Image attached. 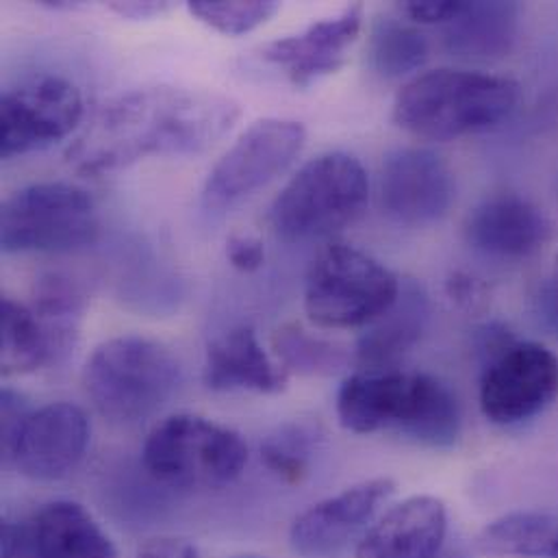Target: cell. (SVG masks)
<instances>
[{"label": "cell", "instance_id": "cell-1", "mask_svg": "<svg viewBox=\"0 0 558 558\" xmlns=\"http://www.w3.org/2000/svg\"><path fill=\"white\" fill-rule=\"evenodd\" d=\"M240 105L209 89L142 87L100 105L65 150L85 174H107L146 157L198 155L240 120Z\"/></svg>", "mask_w": 558, "mask_h": 558}, {"label": "cell", "instance_id": "cell-2", "mask_svg": "<svg viewBox=\"0 0 558 558\" xmlns=\"http://www.w3.org/2000/svg\"><path fill=\"white\" fill-rule=\"evenodd\" d=\"M520 96V83L509 76L441 68L417 74L398 92L393 120L415 137L448 142L509 120Z\"/></svg>", "mask_w": 558, "mask_h": 558}, {"label": "cell", "instance_id": "cell-3", "mask_svg": "<svg viewBox=\"0 0 558 558\" xmlns=\"http://www.w3.org/2000/svg\"><path fill=\"white\" fill-rule=\"evenodd\" d=\"M181 380L183 369L170 348L140 335L100 343L83 372L92 404L116 424L150 420L172 400Z\"/></svg>", "mask_w": 558, "mask_h": 558}, {"label": "cell", "instance_id": "cell-4", "mask_svg": "<svg viewBox=\"0 0 558 558\" xmlns=\"http://www.w3.org/2000/svg\"><path fill=\"white\" fill-rule=\"evenodd\" d=\"M369 198L361 161L328 153L308 161L282 187L270 209L275 233L284 242L324 240L356 222Z\"/></svg>", "mask_w": 558, "mask_h": 558}, {"label": "cell", "instance_id": "cell-5", "mask_svg": "<svg viewBox=\"0 0 558 558\" xmlns=\"http://www.w3.org/2000/svg\"><path fill=\"white\" fill-rule=\"evenodd\" d=\"M142 459L148 474L161 485L220 489L242 476L248 463V446L229 426L179 413L153 428Z\"/></svg>", "mask_w": 558, "mask_h": 558}, {"label": "cell", "instance_id": "cell-6", "mask_svg": "<svg viewBox=\"0 0 558 558\" xmlns=\"http://www.w3.org/2000/svg\"><path fill=\"white\" fill-rule=\"evenodd\" d=\"M400 279L367 253L332 242L308 266L304 311L319 328H361L396 302Z\"/></svg>", "mask_w": 558, "mask_h": 558}, {"label": "cell", "instance_id": "cell-7", "mask_svg": "<svg viewBox=\"0 0 558 558\" xmlns=\"http://www.w3.org/2000/svg\"><path fill=\"white\" fill-rule=\"evenodd\" d=\"M94 198L72 183H35L11 194L0 214L4 253H72L96 242Z\"/></svg>", "mask_w": 558, "mask_h": 558}, {"label": "cell", "instance_id": "cell-8", "mask_svg": "<svg viewBox=\"0 0 558 558\" xmlns=\"http://www.w3.org/2000/svg\"><path fill=\"white\" fill-rule=\"evenodd\" d=\"M304 140V126L295 120L266 118L248 126L209 172L203 192L207 207H231L270 185L295 161Z\"/></svg>", "mask_w": 558, "mask_h": 558}, {"label": "cell", "instance_id": "cell-9", "mask_svg": "<svg viewBox=\"0 0 558 558\" xmlns=\"http://www.w3.org/2000/svg\"><path fill=\"white\" fill-rule=\"evenodd\" d=\"M558 396V359L535 341H513L489 359L481 378L483 415L518 426L544 413Z\"/></svg>", "mask_w": 558, "mask_h": 558}, {"label": "cell", "instance_id": "cell-10", "mask_svg": "<svg viewBox=\"0 0 558 558\" xmlns=\"http://www.w3.org/2000/svg\"><path fill=\"white\" fill-rule=\"evenodd\" d=\"M83 118V98L74 83L44 74L0 100V153L4 159L48 148L68 137Z\"/></svg>", "mask_w": 558, "mask_h": 558}, {"label": "cell", "instance_id": "cell-11", "mask_svg": "<svg viewBox=\"0 0 558 558\" xmlns=\"http://www.w3.org/2000/svg\"><path fill=\"white\" fill-rule=\"evenodd\" d=\"M92 426L85 411L70 402L31 411L4 457L15 470L37 483L68 478L85 459Z\"/></svg>", "mask_w": 558, "mask_h": 558}, {"label": "cell", "instance_id": "cell-12", "mask_svg": "<svg viewBox=\"0 0 558 558\" xmlns=\"http://www.w3.org/2000/svg\"><path fill=\"white\" fill-rule=\"evenodd\" d=\"M457 196L450 166L428 148H398L380 170L383 211L407 227H426L441 220Z\"/></svg>", "mask_w": 558, "mask_h": 558}, {"label": "cell", "instance_id": "cell-13", "mask_svg": "<svg viewBox=\"0 0 558 558\" xmlns=\"http://www.w3.org/2000/svg\"><path fill=\"white\" fill-rule=\"evenodd\" d=\"M393 492L391 478H372L308 507L291 524V550L302 558L343 555Z\"/></svg>", "mask_w": 558, "mask_h": 558}, {"label": "cell", "instance_id": "cell-14", "mask_svg": "<svg viewBox=\"0 0 558 558\" xmlns=\"http://www.w3.org/2000/svg\"><path fill=\"white\" fill-rule=\"evenodd\" d=\"M363 26V7L350 4L330 17L311 22L295 35L279 37L262 48V57L275 63L300 89L335 74L348 57Z\"/></svg>", "mask_w": 558, "mask_h": 558}, {"label": "cell", "instance_id": "cell-15", "mask_svg": "<svg viewBox=\"0 0 558 558\" xmlns=\"http://www.w3.org/2000/svg\"><path fill=\"white\" fill-rule=\"evenodd\" d=\"M465 242L496 259H529L553 238L546 214L520 194H494L481 201L465 218Z\"/></svg>", "mask_w": 558, "mask_h": 558}, {"label": "cell", "instance_id": "cell-16", "mask_svg": "<svg viewBox=\"0 0 558 558\" xmlns=\"http://www.w3.org/2000/svg\"><path fill=\"white\" fill-rule=\"evenodd\" d=\"M446 535V505L435 496H413L389 509L361 537L354 558H437Z\"/></svg>", "mask_w": 558, "mask_h": 558}, {"label": "cell", "instance_id": "cell-17", "mask_svg": "<svg viewBox=\"0 0 558 558\" xmlns=\"http://www.w3.org/2000/svg\"><path fill=\"white\" fill-rule=\"evenodd\" d=\"M289 374L272 363L251 326H238L207 348L203 380L211 391L280 393Z\"/></svg>", "mask_w": 558, "mask_h": 558}, {"label": "cell", "instance_id": "cell-18", "mask_svg": "<svg viewBox=\"0 0 558 558\" xmlns=\"http://www.w3.org/2000/svg\"><path fill=\"white\" fill-rule=\"evenodd\" d=\"M428 295L415 280H402L396 302L359 337L354 356L367 372L396 369L393 365L415 348L428 324Z\"/></svg>", "mask_w": 558, "mask_h": 558}, {"label": "cell", "instance_id": "cell-19", "mask_svg": "<svg viewBox=\"0 0 558 558\" xmlns=\"http://www.w3.org/2000/svg\"><path fill=\"white\" fill-rule=\"evenodd\" d=\"M518 33L520 4L463 2V9L444 28V46L459 59L494 61L513 50Z\"/></svg>", "mask_w": 558, "mask_h": 558}, {"label": "cell", "instance_id": "cell-20", "mask_svg": "<svg viewBox=\"0 0 558 558\" xmlns=\"http://www.w3.org/2000/svg\"><path fill=\"white\" fill-rule=\"evenodd\" d=\"M409 372L361 369L343 380L337 393L339 424L356 435H369L378 430H393L404 393Z\"/></svg>", "mask_w": 558, "mask_h": 558}, {"label": "cell", "instance_id": "cell-21", "mask_svg": "<svg viewBox=\"0 0 558 558\" xmlns=\"http://www.w3.org/2000/svg\"><path fill=\"white\" fill-rule=\"evenodd\" d=\"M28 524L37 558H118L109 535L78 502L44 505Z\"/></svg>", "mask_w": 558, "mask_h": 558}, {"label": "cell", "instance_id": "cell-22", "mask_svg": "<svg viewBox=\"0 0 558 558\" xmlns=\"http://www.w3.org/2000/svg\"><path fill=\"white\" fill-rule=\"evenodd\" d=\"M393 430L426 448H452L461 435L457 396L439 378L409 372L402 413Z\"/></svg>", "mask_w": 558, "mask_h": 558}, {"label": "cell", "instance_id": "cell-23", "mask_svg": "<svg viewBox=\"0 0 558 558\" xmlns=\"http://www.w3.org/2000/svg\"><path fill=\"white\" fill-rule=\"evenodd\" d=\"M28 306L48 332L52 363L65 361L76 345L78 322L85 311L81 282L63 272H46L35 280Z\"/></svg>", "mask_w": 558, "mask_h": 558}, {"label": "cell", "instance_id": "cell-24", "mask_svg": "<svg viewBox=\"0 0 558 558\" xmlns=\"http://www.w3.org/2000/svg\"><path fill=\"white\" fill-rule=\"evenodd\" d=\"M476 546L483 555L507 558H558V515L513 511L487 524Z\"/></svg>", "mask_w": 558, "mask_h": 558}, {"label": "cell", "instance_id": "cell-25", "mask_svg": "<svg viewBox=\"0 0 558 558\" xmlns=\"http://www.w3.org/2000/svg\"><path fill=\"white\" fill-rule=\"evenodd\" d=\"M52 365V348L46 328L28 304L2 300L0 367L4 376H17Z\"/></svg>", "mask_w": 558, "mask_h": 558}, {"label": "cell", "instance_id": "cell-26", "mask_svg": "<svg viewBox=\"0 0 558 558\" xmlns=\"http://www.w3.org/2000/svg\"><path fill=\"white\" fill-rule=\"evenodd\" d=\"M428 52L426 35L400 20H380L372 31L369 59L374 70L387 78H400L420 70Z\"/></svg>", "mask_w": 558, "mask_h": 558}, {"label": "cell", "instance_id": "cell-27", "mask_svg": "<svg viewBox=\"0 0 558 558\" xmlns=\"http://www.w3.org/2000/svg\"><path fill=\"white\" fill-rule=\"evenodd\" d=\"M275 350L280 359V367L289 374L304 376H330L345 367L348 352L322 337L311 335L298 324H282L275 332Z\"/></svg>", "mask_w": 558, "mask_h": 558}, {"label": "cell", "instance_id": "cell-28", "mask_svg": "<svg viewBox=\"0 0 558 558\" xmlns=\"http://www.w3.org/2000/svg\"><path fill=\"white\" fill-rule=\"evenodd\" d=\"M322 433L306 422L282 424L262 444V461L289 485H298L311 470V461L319 448Z\"/></svg>", "mask_w": 558, "mask_h": 558}, {"label": "cell", "instance_id": "cell-29", "mask_svg": "<svg viewBox=\"0 0 558 558\" xmlns=\"http://www.w3.org/2000/svg\"><path fill=\"white\" fill-rule=\"evenodd\" d=\"M187 7L192 15L225 35L251 33L266 24L280 9L277 0H194Z\"/></svg>", "mask_w": 558, "mask_h": 558}, {"label": "cell", "instance_id": "cell-30", "mask_svg": "<svg viewBox=\"0 0 558 558\" xmlns=\"http://www.w3.org/2000/svg\"><path fill=\"white\" fill-rule=\"evenodd\" d=\"M229 264L240 272H257L266 264V246L253 235H231L227 240Z\"/></svg>", "mask_w": 558, "mask_h": 558}, {"label": "cell", "instance_id": "cell-31", "mask_svg": "<svg viewBox=\"0 0 558 558\" xmlns=\"http://www.w3.org/2000/svg\"><path fill=\"white\" fill-rule=\"evenodd\" d=\"M446 293L463 311H481L487 302L485 284L465 272L450 275V279L446 280Z\"/></svg>", "mask_w": 558, "mask_h": 558}, {"label": "cell", "instance_id": "cell-32", "mask_svg": "<svg viewBox=\"0 0 558 558\" xmlns=\"http://www.w3.org/2000/svg\"><path fill=\"white\" fill-rule=\"evenodd\" d=\"M0 402H2V452H7L13 444V439L17 437L20 428L24 426L26 417L31 415V411H28V404L22 398V393H17L9 387L2 389Z\"/></svg>", "mask_w": 558, "mask_h": 558}, {"label": "cell", "instance_id": "cell-33", "mask_svg": "<svg viewBox=\"0 0 558 558\" xmlns=\"http://www.w3.org/2000/svg\"><path fill=\"white\" fill-rule=\"evenodd\" d=\"M461 9L463 2L454 0H409L402 4V11L420 24H448Z\"/></svg>", "mask_w": 558, "mask_h": 558}, {"label": "cell", "instance_id": "cell-34", "mask_svg": "<svg viewBox=\"0 0 558 558\" xmlns=\"http://www.w3.org/2000/svg\"><path fill=\"white\" fill-rule=\"evenodd\" d=\"M2 558H37L28 522H4L0 533Z\"/></svg>", "mask_w": 558, "mask_h": 558}, {"label": "cell", "instance_id": "cell-35", "mask_svg": "<svg viewBox=\"0 0 558 558\" xmlns=\"http://www.w3.org/2000/svg\"><path fill=\"white\" fill-rule=\"evenodd\" d=\"M137 558H201V553L181 537H153L137 548Z\"/></svg>", "mask_w": 558, "mask_h": 558}, {"label": "cell", "instance_id": "cell-36", "mask_svg": "<svg viewBox=\"0 0 558 558\" xmlns=\"http://www.w3.org/2000/svg\"><path fill=\"white\" fill-rule=\"evenodd\" d=\"M535 308L539 322L558 335V257L535 295Z\"/></svg>", "mask_w": 558, "mask_h": 558}, {"label": "cell", "instance_id": "cell-37", "mask_svg": "<svg viewBox=\"0 0 558 558\" xmlns=\"http://www.w3.org/2000/svg\"><path fill=\"white\" fill-rule=\"evenodd\" d=\"M109 9L126 20H150V17H159L166 11H170L172 2H159V0H126V2H122V0H116V2H109Z\"/></svg>", "mask_w": 558, "mask_h": 558}, {"label": "cell", "instance_id": "cell-38", "mask_svg": "<svg viewBox=\"0 0 558 558\" xmlns=\"http://www.w3.org/2000/svg\"><path fill=\"white\" fill-rule=\"evenodd\" d=\"M41 7H48V9H54V11H70V9H76L78 4L76 2H68V0H44L39 2Z\"/></svg>", "mask_w": 558, "mask_h": 558}, {"label": "cell", "instance_id": "cell-39", "mask_svg": "<svg viewBox=\"0 0 558 558\" xmlns=\"http://www.w3.org/2000/svg\"><path fill=\"white\" fill-rule=\"evenodd\" d=\"M437 558H470V555L463 548H448V550L444 548Z\"/></svg>", "mask_w": 558, "mask_h": 558}, {"label": "cell", "instance_id": "cell-40", "mask_svg": "<svg viewBox=\"0 0 558 558\" xmlns=\"http://www.w3.org/2000/svg\"><path fill=\"white\" fill-rule=\"evenodd\" d=\"M235 558H264V557H235Z\"/></svg>", "mask_w": 558, "mask_h": 558}]
</instances>
